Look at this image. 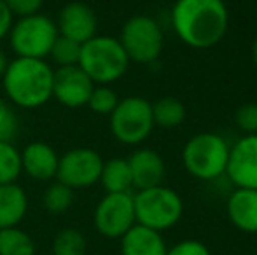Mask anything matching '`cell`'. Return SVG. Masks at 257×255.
<instances>
[{
	"label": "cell",
	"instance_id": "26",
	"mask_svg": "<svg viewBox=\"0 0 257 255\" xmlns=\"http://www.w3.org/2000/svg\"><path fill=\"white\" fill-rule=\"evenodd\" d=\"M119 103V96L110 86L103 84H95L91 95L88 100V107L91 109V112L100 114V116H110L114 112V109Z\"/></svg>",
	"mask_w": 257,
	"mask_h": 255
},
{
	"label": "cell",
	"instance_id": "28",
	"mask_svg": "<svg viewBox=\"0 0 257 255\" xmlns=\"http://www.w3.org/2000/svg\"><path fill=\"white\" fill-rule=\"evenodd\" d=\"M234 123L245 135H257V103H243L234 114Z\"/></svg>",
	"mask_w": 257,
	"mask_h": 255
},
{
	"label": "cell",
	"instance_id": "31",
	"mask_svg": "<svg viewBox=\"0 0 257 255\" xmlns=\"http://www.w3.org/2000/svg\"><path fill=\"white\" fill-rule=\"evenodd\" d=\"M14 23V16L11 14V11L7 9V6L4 4V0H0V41L6 35H9L11 28Z\"/></svg>",
	"mask_w": 257,
	"mask_h": 255
},
{
	"label": "cell",
	"instance_id": "5",
	"mask_svg": "<svg viewBox=\"0 0 257 255\" xmlns=\"http://www.w3.org/2000/svg\"><path fill=\"white\" fill-rule=\"evenodd\" d=\"M137 224L158 232L175 227L184 215V201L180 194L166 185L142 189L133 194Z\"/></svg>",
	"mask_w": 257,
	"mask_h": 255
},
{
	"label": "cell",
	"instance_id": "3",
	"mask_svg": "<svg viewBox=\"0 0 257 255\" xmlns=\"http://www.w3.org/2000/svg\"><path fill=\"white\" fill-rule=\"evenodd\" d=\"M79 67L95 84L108 86L128 72L130 60L119 39L110 35H96L82 44Z\"/></svg>",
	"mask_w": 257,
	"mask_h": 255
},
{
	"label": "cell",
	"instance_id": "14",
	"mask_svg": "<svg viewBox=\"0 0 257 255\" xmlns=\"http://www.w3.org/2000/svg\"><path fill=\"white\" fill-rule=\"evenodd\" d=\"M58 152L44 142L28 143L21 152V170L39 182L54 180L58 173Z\"/></svg>",
	"mask_w": 257,
	"mask_h": 255
},
{
	"label": "cell",
	"instance_id": "29",
	"mask_svg": "<svg viewBox=\"0 0 257 255\" xmlns=\"http://www.w3.org/2000/svg\"><path fill=\"white\" fill-rule=\"evenodd\" d=\"M4 4L14 18H28L41 13L44 0H4Z\"/></svg>",
	"mask_w": 257,
	"mask_h": 255
},
{
	"label": "cell",
	"instance_id": "25",
	"mask_svg": "<svg viewBox=\"0 0 257 255\" xmlns=\"http://www.w3.org/2000/svg\"><path fill=\"white\" fill-rule=\"evenodd\" d=\"M81 48H82V44H79V42L58 35L51 51H49V56H51L53 62L58 65V68L74 67V65H79Z\"/></svg>",
	"mask_w": 257,
	"mask_h": 255
},
{
	"label": "cell",
	"instance_id": "23",
	"mask_svg": "<svg viewBox=\"0 0 257 255\" xmlns=\"http://www.w3.org/2000/svg\"><path fill=\"white\" fill-rule=\"evenodd\" d=\"M21 171V152L13 142H0V185L14 184Z\"/></svg>",
	"mask_w": 257,
	"mask_h": 255
},
{
	"label": "cell",
	"instance_id": "10",
	"mask_svg": "<svg viewBox=\"0 0 257 255\" xmlns=\"http://www.w3.org/2000/svg\"><path fill=\"white\" fill-rule=\"evenodd\" d=\"M103 159L96 150L88 147L67 150L58 163L56 180L70 189H88L100 182Z\"/></svg>",
	"mask_w": 257,
	"mask_h": 255
},
{
	"label": "cell",
	"instance_id": "27",
	"mask_svg": "<svg viewBox=\"0 0 257 255\" xmlns=\"http://www.w3.org/2000/svg\"><path fill=\"white\" fill-rule=\"evenodd\" d=\"M18 129L20 123L13 105L6 100H0V142H13L18 135Z\"/></svg>",
	"mask_w": 257,
	"mask_h": 255
},
{
	"label": "cell",
	"instance_id": "17",
	"mask_svg": "<svg viewBox=\"0 0 257 255\" xmlns=\"http://www.w3.org/2000/svg\"><path fill=\"white\" fill-rule=\"evenodd\" d=\"M121 255H166L168 246L163 232L135 224L121 239Z\"/></svg>",
	"mask_w": 257,
	"mask_h": 255
},
{
	"label": "cell",
	"instance_id": "24",
	"mask_svg": "<svg viewBox=\"0 0 257 255\" xmlns=\"http://www.w3.org/2000/svg\"><path fill=\"white\" fill-rule=\"evenodd\" d=\"M42 204L44 208L53 215H61L68 211V208L74 204V189L68 185L61 184V182H53L48 189H46L44 196H42Z\"/></svg>",
	"mask_w": 257,
	"mask_h": 255
},
{
	"label": "cell",
	"instance_id": "21",
	"mask_svg": "<svg viewBox=\"0 0 257 255\" xmlns=\"http://www.w3.org/2000/svg\"><path fill=\"white\" fill-rule=\"evenodd\" d=\"M35 252L34 238L20 225L0 229V255H35Z\"/></svg>",
	"mask_w": 257,
	"mask_h": 255
},
{
	"label": "cell",
	"instance_id": "16",
	"mask_svg": "<svg viewBox=\"0 0 257 255\" xmlns=\"http://www.w3.org/2000/svg\"><path fill=\"white\" fill-rule=\"evenodd\" d=\"M226 213L238 231L245 234H257V191L234 189L227 197Z\"/></svg>",
	"mask_w": 257,
	"mask_h": 255
},
{
	"label": "cell",
	"instance_id": "7",
	"mask_svg": "<svg viewBox=\"0 0 257 255\" xmlns=\"http://www.w3.org/2000/svg\"><path fill=\"white\" fill-rule=\"evenodd\" d=\"M58 37L56 23L42 13L20 18L9 32V42L18 58L44 60Z\"/></svg>",
	"mask_w": 257,
	"mask_h": 255
},
{
	"label": "cell",
	"instance_id": "2",
	"mask_svg": "<svg viewBox=\"0 0 257 255\" xmlns=\"http://www.w3.org/2000/svg\"><path fill=\"white\" fill-rule=\"evenodd\" d=\"M54 68L46 60L14 58L2 75L4 91L21 109H37L53 98Z\"/></svg>",
	"mask_w": 257,
	"mask_h": 255
},
{
	"label": "cell",
	"instance_id": "11",
	"mask_svg": "<svg viewBox=\"0 0 257 255\" xmlns=\"http://www.w3.org/2000/svg\"><path fill=\"white\" fill-rule=\"evenodd\" d=\"M226 177L236 189L257 191V135H245L229 149Z\"/></svg>",
	"mask_w": 257,
	"mask_h": 255
},
{
	"label": "cell",
	"instance_id": "33",
	"mask_svg": "<svg viewBox=\"0 0 257 255\" xmlns=\"http://www.w3.org/2000/svg\"><path fill=\"white\" fill-rule=\"evenodd\" d=\"M252 62L257 67V37L254 39V42H252Z\"/></svg>",
	"mask_w": 257,
	"mask_h": 255
},
{
	"label": "cell",
	"instance_id": "9",
	"mask_svg": "<svg viewBox=\"0 0 257 255\" xmlns=\"http://www.w3.org/2000/svg\"><path fill=\"white\" fill-rule=\"evenodd\" d=\"M93 224L100 236L121 239L137 224L132 192L105 194L93 211Z\"/></svg>",
	"mask_w": 257,
	"mask_h": 255
},
{
	"label": "cell",
	"instance_id": "15",
	"mask_svg": "<svg viewBox=\"0 0 257 255\" xmlns=\"http://www.w3.org/2000/svg\"><path fill=\"white\" fill-rule=\"evenodd\" d=\"M130 170H132L133 187L137 191L163 185L166 168L161 154L153 149H139L128 157Z\"/></svg>",
	"mask_w": 257,
	"mask_h": 255
},
{
	"label": "cell",
	"instance_id": "4",
	"mask_svg": "<svg viewBox=\"0 0 257 255\" xmlns=\"http://www.w3.org/2000/svg\"><path fill=\"white\" fill-rule=\"evenodd\" d=\"M229 149V143L217 133H198L184 145L182 164L187 173L198 180H217L226 175Z\"/></svg>",
	"mask_w": 257,
	"mask_h": 255
},
{
	"label": "cell",
	"instance_id": "32",
	"mask_svg": "<svg viewBox=\"0 0 257 255\" xmlns=\"http://www.w3.org/2000/svg\"><path fill=\"white\" fill-rule=\"evenodd\" d=\"M7 65H9V62H7V58H6V53L0 49V77H2L4 72H6Z\"/></svg>",
	"mask_w": 257,
	"mask_h": 255
},
{
	"label": "cell",
	"instance_id": "1",
	"mask_svg": "<svg viewBox=\"0 0 257 255\" xmlns=\"http://www.w3.org/2000/svg\"><path fill=\"white\" fill-rule=\"evenodd\" d=\"M177 37L193 49L217 46L229 28V11L224 0H177L172 9Z\"/></svg>",
	"mask_w": 257,
	"mask_h": 255
},
{
	"label": "cell",
	"instance_id": "6",
	"mask_svg": "<svg viewBox=\"0 0 257 255\" xmlns=\"http://www.w3.org/2000/svg\"><path fill=\"white\" fill-rule=\"evenodd\" d=\"M110 131L124 145H139L153 133V103L142 96H126L119 100L110 114Z\"/></svg>",
	"mask_w": 257,
	"mask_h": 255
},
{
	"label": "cell",
	"instance_id": "30",
	"mask_svg": "<svg viewBox=\"0 0 257 255\" xmlns=\"http://www.w3.org/2000/svg\"><path fill=\"white\" fill-rule=\"evenodd\" d=\"M166 255H212V252L200 239H182L168 248Z\"/></svg>",
	"mask_w": 257,
	"mask_h": 255
},
{
	"label": "cell",
	"instance_id": "20",
	"mask_svg": "<svg viewBox=\"0 0 257 255\" xmlns=\"http://www.w3.org/2000/svg\"><path fill=\"white\" fill-rule=\"evenodd\" d=\"M187 110L180 100L173 96H165L153 103V119L154 126H159L163 129H173L179 128L186 121Z\"/></svg>",
	"mask_w": 257,
	"mask_h": 255
},
{
	"label": "cell",
	"instance_id": "8",
	"mask_svg": "<svg viewBox=\"0 0 257 255\" xmlns=\"http://www.w3.org/2000/svg\"><path fill=\"white\" fill-rule=\"evenodd\" d=\"M119 42L130 62L142 65L156 62L165 48L161 27L156 20L144 14L130 18L122 25Z\"/></svg>",
	"mask_w": 257,
	"mask_h": 255
},
{
	"label": "cell",
	"instance_id": "12",
	"mask_svg": "<svg viewBox=\"0 0 257 255\" xmlns=\"http://www.w3.org/2000/svg\"><path fill=\"white\" fill-rule=\"evenodd\" d=\"M95 82L84 74L79 65L61 67L54 70L53 77V98L68 109H79L88 105Z\"/></svg>",
	"mask_w": 257,
	"mask_h": 255
},
{
	"label": "cell",
	"instance_id": "19",
	"mask_svg": "<svg viewBox=\"0 0 257 255\" xmlns=\"http://www.w3.org/2000/svg\"><path fill=\"white\" fill-rule=\"evenodd\" d=\"M100 184H102V187L107 194L132 192L133 178L128 159L114 157V159L103 161L102 173H100Z\"/></svg>",
	"mask_w": 257,
	"mask_h": 255
},
{
	"label": "cell",
	"instance_id": "22",
	"mask_svg": "<svg viewBox=\"0 0 257 255\" xmlns=\"http://www.w3.org/2000/svg\"><path fill=\"white\" fill-rule=\"evenodd\" d=\"M53 255H88V239L79 229L65 227L53 238Z\"/></svg>",
	"mask_w": 257,
	"mask_h": 255
},
{
	"label": "cell",
	"instance_id": "13",
	"mask_svg": "<svg viewBox=\"0 0 257 255\" xmlns=\"http://www.w3.org/2000/svg\"><path fill=\"white\" fill-rule=\"evenodd\" d=\"M56 28L58 35L84 44L98 35V18L88 4L70 2L60 11Z\"/></svg>",
	"mask_w": 257,
	"mask_h": 255
},
{
	"label": "cell",
	"instance_id": "18",
	"mask_svg": "<svg viewBox=\"0 0 257 255\" xmlns=\"http://www.w3.org/2000/svg\"><path fill=\"white\" fill-rule=\"evenodd\" d=\"M28 211V196L21 185H0V229L18 227Z\"/></svg>",
	"mask_w": 257,
	"mask_h": 255
}]
</instances>
